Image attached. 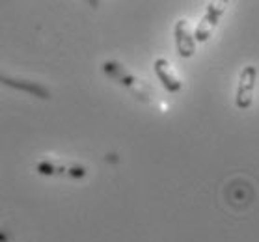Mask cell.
Returning a JSON list of instances; mask_svg holds the SVG:
<instances>
[{
    "instance_id": "6da1fadb",
    "label": "cell",
    "mask_w": 259,
    "mask_h": 242,
    "mask_svg": "<svg viewBox=\"0 0 259 242\" xmlns=\"http://www.w3.org/2000/svg\"><path fill=\"white\" fill-rule=\"evenodd\" d=\"M101 69H103V73H105L110 80L118 82L119 86H123L125 89H129L135 97H138V99H142V101H151V97H153L151 86H147L144 80H140L136 75H133L123 64H119L116 60H108V62H103Z\"/></svg>"
},
{
    "instance_id": "7a4b0ae2",
    "label": "cell",
    "mask_w": 259,
    "mask_h": 242,
    "mask_svg": "<svg viewBox=\"0 0 259 242\" xmlns=\"http://www.w3.org/2000/svg\"><path fill=\"white\" fill-rule=\"evenodd\" d=\"M255 84H257V67L255 65L242 67L235 89V107L239 110H248L253 105Z\"/></svg>"
},
{
    "instance_id": "3957f363",
    "label": "cell",
    "mask_w": 259,
    "mask_h": 242,
    "mask_svg": "<svg viewBox=\"0 0 259 242\" xmlns=\"http://www.w3.org/2000/svg\"><path fill=\"white\" fill-rule=\"evenodd\" d=\"M224 13H226L224 2H209V4H207L203 17L200 19V23L196 24L194 32H192L196 43L209 41V37H211L212 32L217 30L218 23H220V19H222Z\"/></svg>"
},
{
    "instance_id": "277c9868",
    "label": "cell",
    "mask_w": 259,
    "mask_h": 242,
    "mask_svg": "<svg viewBox=\"0 0 259 242\" xmlns=\"http://www.w3.org/2000/svg\"><path fill=\"white\" fill-rule=\"evenodd\" d=\"M35 171L39 175L47 177H71V179H82L88 175V168L82 164H62L54 159H41L35 162Z\"/></svg>"
},
{
    "instance_id": "5b68a950",
    "label": "cell",
    "mask_w": 259,
    "mask_h": 242,
    "mask_svg": "<svg viewBox=\"0 0 259 242\" xmlns=\"http://www.w3.org/2000/svg\"><path fill=\"white\" fill-rule=\"evenodd\" d=\"M174 39H176V49L177 54L181 58L189 60L196 54V39L190 28V23L187 19H177L174 24Z\"/></svg>"
},
{
    "instance_id": "8992f818",
    "label": "cell",
    "mask_w": 259,
    "mask_h": 242,
    "mask_svg": "<svg viewBox=\"0 0 259 242\" xmlns=\"http://www.w3.org/2000/svg\"><path fill=\"white\" fill-rule=\"evenodd\" d=\"M0 84H4V86H8V88H12V89H17V91H23V93H28V95H32V97H37V99H41V101L53 99L51 89L39 82H34V80L6 77L4 73H0Z\"/></svg>"
},
{
    "instance_id": "52a82bcc",
    "label": "cell",
    "mask_w": 259,
    "mask_h": 242,
    "mask_svg": "<svg viewBox=\"0 0 259 242\" xmlns=\"http://www.w3.org/2000/svg\"><path fill=\"white\" fill-rule=\"evenodd\" d=\"M153 71L159 78V82L162 84V88L168 91V93H179L183 89V82L181 78L177 77L176 71L171 69L170 62L166 58H157L153 62Z\"/></svg>"
}]
</instances>
